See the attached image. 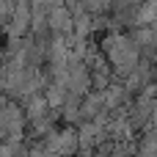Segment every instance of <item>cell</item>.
Masks as SVG:
<instances>
[{"label": "cell", "mask_w": 157, "mask_h": 157, "mask_svg": "<svg viewBox=\"0 0 157 157\" xmlns=\"http://www.w3.org/2000/svg\"><path fill=\"white\" fill-rule=\"evenodd\" d=\"M99 50L105 52L108 66L113 69L116 80H127L138 69V63H141V52L132 44V39H130L127 30H108V33H102Z\"/></svg>", "instance_id": "cell-1"}, {"label": "cell", "mask_w": 157, "mask_h": 157, "mask_svg": "<svg viewBox=\"0 0 157 157\" xmlns=\"http://www.w3.org/2000/svg\"><path fill=\"white\" fill-rule=\"evenodd\" d=\"M30 19H33L30 0H17L11 19L3 25V36L6 39H25V36H30Z\"/></svg>", "instance_id": "cell-2"}, {"label": "cell", "mask_w": 157, "mask_h": 157, "mask_svg": "<svg viewBox=\"0 0 157 157\" xmlns=\"http://www.w3.org/2000/svg\"><path fill=\"white\" fill-rule=\"evenodd\" d=\"M47 28H50V36H75V14L66 6L50 8Z\"/></svg>", "instance_id": "cell-3"}, {"label": "cell", "mask_w": 157, "mask_h": 157, "mask_svg": "<svg viewBox=\"0 0 157 157\" xmlns=\"http://www.w3.org/2000/svg\"><path fill=\"white\" fill-rule=\"evenodd\" d=\"M141 25H157V0H144L138 8H135V22L132 28H141ZM130 28V30H132Z\"/></svg>", "instance_id": "cell-4"}, {"label": "cell", "mask_w": 157, "mask_h": 157, "mask_svg": "<svg viewBox=\"0 0 157 157\" xmlns=\"http://www.w3.org/2000/svg\"><path fill=\"white\" fill-rule=\"evenodd\" d=\"M80 3H83V8H86L88 14H94V17L110 14V8H113V0H80Z\"/></svg>", "instance_id": "cell-5"}]
</instances>
